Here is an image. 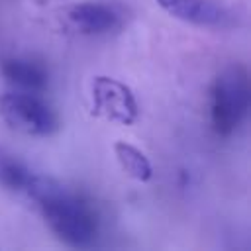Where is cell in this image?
Returning a JSON list of instances; mask_svg holds the SVG:
<instances>
[{
	"label": "cell",
	"instance_id": "obj_1",
	"mask_svg": "<svg viewBox=\"0 0 251 251\" xmlns=\"http://www.w3.org/2000/svg\"><path fill=\"white\" fill-rule=\"evenodd\" d=\"M25 198L37 206L49 229L69 247H90L96 241L98 220L94 210L59 180L37 175Z\"/></svg>",
	"mask_w": 251,
	"mask_h": 251
},
{
	"label": "cell",
	"instance_id": "obj_2",
	"mask_svg": "<svg viewBox=\"0 0 251 251\" xmlns=\"http://www.w3.org/2000/svg\"><path fill=\"white\" fill-rule=\"evenodd\" d=\"M249 73L241 63L224 67L210 86V122L220 137H229L249 112Z\"/></svg>",
	"mask_w": 251,
	"mask_h": 251
},
{
	"label": "cell",
	"instance_id": "obj_3",
	"mask_svg": "<svg viewBox=\"0 0 251 251\" xmlns=\"http://www.w3.org/2000/svg\"><path fill=\"white\" fill-rule=\"evenodd\" d=\"M0 116L18 133L29 137H49L59 129L53 108L35 92L14 90L0 96Z\"/></svg>",
	"mask_w": 251,
	"mask_h": 251
},
{
	"label": "cell",
	"instance_id": "obj_4",
	"mask_svg": "<svg viewBox=\"0 0 251 251\" xmlns=\"http://www.w3.org/2000/svg\"><path fill=\"white\" fill-rule=\"evenodd\" d=\"M178 22L202 29H231L239 24L237 10L227 0H155Z\"/></svg>",
	"mask_w": 251,
	"mask_h": 251
},
{
	"label": "cell",
	"instance_id": "obj_5",
	"mask_svg": "<svg viewBox=\"0 0 251 251\" xmlns=\"http://www.w3.org/2000/svg\"><path fill=\"white\" fill-rule=\"evenodd\" d=\"M92 110L110 122L131 126L139 118L137 100L127 84L112 76H96L90 84Z\"/></svg>",
	"mask_w": 251,
	"mask_h": 251
},
{
	"label": "cell",
	"instance_id": "obj_6",
	"mask_svg": "<svg viewBox=\"0 0 251 251\" xmlns=\"http://www.w3.org/2000/svg\"><path fill=\"white\" fill-rule=\"evenodd\" d=\"M61 20L65 25L80 35H102L120 27V12L106 2H78L61 10Z\"/></svg>",
	"mask_w": 251,
	"mask_h": 251
},
{
	"label": "cell",
	"instance_id": "obj_7",
	"mask_svg": "<svg viewBox=\"0 0 251 251\" xmlns=\"http://www.w3.org/2000/svg\"><path fill=\"white\" fill-rule=\"evenodd\" d=\"M39 173H35L27 163H24L16 153L8 151L6 147H0V188L12 194L27 196L31 190L35 178Z\"/></svg>",
	"mask_w": 251,
	"mask_h": 251
},
{
	"label": "cell",
	"instance_id": "obj_8",
	"mask_svg": "<svg viewBox=\"0 0 251 251\" xmlns=\"http://www.w3.org/2000/svg\"><path fill=\"white\" fill-rule=\"evenodd\" d=\"M4 78L18 86L20 90H27V92H39L47 86V71L43 65L31 61V59H6L0 67Z\"/></svg>",
	"mask_w": 251,
	"mask_h": 251
},
{
	"label": "cell",
	"instance_id": "obj_9",
	"mask_svg": "<svg viewBox=\"0 0 251 251\" xmlns=\"http://www.w3.org/2000/svg\"><path fill=\"white\" fill-rule=\"evenodd\" d=\"M114 153H116V159H118L122 171L127 176H131L133 180H139V182L151 180L153 167H151L147 155L141 149H137L135 145H131L127 141H116L114 143Z\"/></svg>",
	"mask_w": 251,
	"mask_h": 251
},
{
	"label": "cell",
	"instance_id": "obj_10",
	"mask_svg": "<svg viewBox=\"0 0 251 251\" xmlns=\"http://www.w3.org/2000/svg\"><path fill=\"white\" fill-rule=\"evenodd\" d=\"M33 2H35V4H39V6H43V4H47L49 0H33Z\"/></svg>",
	"mask_w": 251,
	"mask_h": 251
}]
</instances>
